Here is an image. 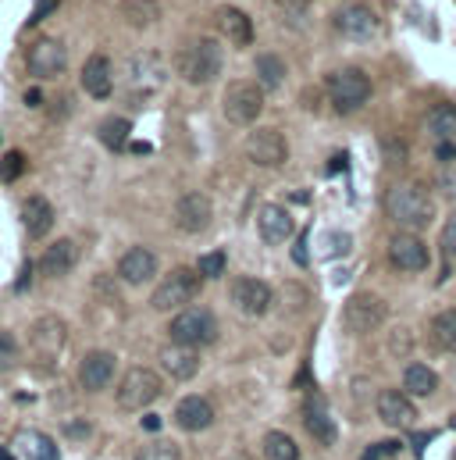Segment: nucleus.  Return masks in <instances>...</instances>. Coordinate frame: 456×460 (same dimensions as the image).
Here are the masks:
<instances>
[{
	"label": "nucleus",
	"mask_w": 456,
	"mask_h": 460,
	"mask_svg": "<svg viewBox=\"0 0 456 460\" xmlns=\"http://www.w3.org/2000/svg\"><path fill=\"white\" fill-rule=\"evenodd\" d=\"M385 215L403 229H425L435 222V200L421 182H396L385 190Z\"/></svg>",
	"instance_id": "f257e3e1"
},
{
	"label": "nucleus",
	"mask_w": 456,
	"mask_h": 460,
	"mask_svg": "<svg viewBox=\"0 0 456 460\" xmlns=\"http://www.w3.org/2000/svg\"><path fill=\"white\" fill-rule=\"evenodd\" d=\"M325 90H329V101H332V108L339 115H356L371 101V93H374L367 72L364 68H353V65L349 68H336L325 79Z\"/></svg>",
	"instance_id": "f03ea898"
},
{
	"label": "nucleus",
	"mask_w": 456,
	"mask_h": 460,
	"mask_svg": "<svg viewBox=\"0 0 456 460\" xmlns=\"http://www.w3.org/2000/svg\"><path fill=\"white\" fill-rule=\"evenodd\" d=\"M222 65H225V54L218 47V40H197L189 43L182 54H179V72L186 83L193 86H207L222 75Z\"/></svg>",
	"instance_id": "7ed1b4c3"
},
{
	"label": "nucleus",
	"mask_w": 456,
	"mask_h": 460,
	"mask_svg": "<svg viewBox=\"0 0 456 460\" xmlns=\"http://www.w3.org/2000/svg\"><path fill=\"white\" fill-rule=\"evenodd\" d=\"M168 332H171L175 343L211 346L218 340V318H215V311H207V307H182V311L171 318Z\"/></svg>",
	"instance_id": "20e7f679"
},
{
	"label": "nucleus",
	"mask_w": 456,
	"mask_h": 460,
	"mask_svg": "<svg viewBox=\"0 0 456 460\" xmlns=\"http://www.w3.org/2000/svg\"><path fill=\"white\" fill-rule=\"evenodd\" d=\"M389 318V304L378 293H353L342 307V325L353 336H367L374 329H381Z\"/></svg>",
	"instance_id": "39448f33"
},
{
	"label": "nucleus",
	"mask_w": 456,
	"mask_h": 460,
	"mask_svg": "<svg viewBox=\"0 0 456 460\" xmlns=\"http://www.w3.org/2000/svg\"><path fill=\"white\" fill-rule=\"evenodd\" d=\"M200 271H189V268H175L157 289H153V296H150V304H153V311H182V307H189L193 300H197V293H200Z\"/></svg>",
	"instance_id": "423d86ee"
},
{
	"label": "nucleus",
	"mask_w": 456,
	"mask_h": 460,
	"mask_svg": "<svg viewBox=\"0 0 456 460\" xmlns=\"http://www.w3.org/2000/svg\"><path fill=\"white\" fill-rule=\"evenodd\" d=\"M161 396V375L150 367H128L118 385V407L121 411H143Z\"/></svg>",
	"instance_id": "0eeeda50"
},
{
	"label": "nucleus",
	"mask_w": 456,
	"mask_h": 460,
	"mask_svg": "<svg viewBox=\"0 0 456 460\" xmlns=\"http://www.w3.org/2000/svg\"><path fill=\"white\" fill-rule=\"evenodd\" d=\"M264 86L260 83H232L225 93V118L232 125H253L264 111Z\"/></svg>",
	"instance_id": "6e6552de"
},
{
	"label": "nucleus",
	"mask_w": 456,
	"mask_h": 460,
	"mask_svg": "<svg viewBox=\"0 0 456 460\" xmlns=\"http://www.w3.org/2000/svg\"><path fill=\"white\" fill-rule=\"evenodd\" d=\"M65 65H68V50H65L61 40L39 36V40L29 47V58H25L29 75H36V79H57V75L65 72Z\"/></svg>",
	"instance_id": "1a4fd4ad"
},
{
	"label": "nucleus",
	"mask_w": 456,
	"mask_h": 460,
	"mask_svg": "<svg viewBox=\"0 0 456 460\" xmlns=\"http://www.w3.org/2000/svg\"><path fill=\"white\" fill-rule=\"evenodd\" d=\"M332 22H336V32L346 36V40H353V43H367V40H374L381 32V22H378V14L367 4L339 7Z\"/></svg>",
	"instance_id": "9d476101"
},
{
	"label": "nucleus",
	"mask_w": 456,
	"mask_h": 460,
	"mask_svg": "<svg viewBox=\"0 0 456 460\" xmlns=\"http://www.w3.org/2000/svg\"><path fill=\"white\" fill-rule=\"evenodd\" d=\"M246 157L253 164H260V168H278L289 157V143H285V136L278 128H257L246 139Z\"/></svg>",
	"instance_id": "9b49d317"
},
{
	"label": "nucleus",
	"mask_w": 456,
	"mask_h": 460,
	"mask_svg": "<svg viewBox=\"0 0 456 460\" xmlns=\"http://www.w3.org/2000/svg\"><path fill=\"white\" fill-rule=\"evenodd\" d=\"M389 261H392V268H399V271H425L432 257H428V246H425L421 235H414V232H396V235L389 239Z\"/></svg>",
	"instance_id": "f8f14e48"
},
{
	"label": "nucleus",
	"mask_w": 456,
	"mask_h": 460,
	"mask_svg": "<svg viewBox=\"0 0 456 460\" xmlns=\"http://www.w3.org/2000/svg\"><path fill=\"white\" fill-rule=\"evenodd\" d=\"M271 300H275V293L260 279H235L232 282V304L242 318H260L271 307Z\"/></svg>",
	"instance_id": "ddd939ff"
},
{
	"label": "nucleus",
	"mask_w": 456,
	"mask_h": 460,
	"mask_svg": "<svg viewBox=\"0 0 456 460\" xmlns=\"http://www.w3.org/2000/svg\"><path fill=\"white\" fill-rule=\"evenodd\" d=\"M211 218H215V208H211V197L204 193H186L179 197L175 204V226L186 235H197V232L211 229Z\"/></svg>",
	"instance_id": "4468645a"
},
{
	"label": "nucleus",
	"mask_w": 456,
	"mask_h": 460,
	"mask_svg": "<svg viewBox=\"0 0 456 460\" xmlns=\"http://www.w3.org/2000/svg\"><path fill=\"white\" fill-rule=\"evenodd\" d=\"M378 418L389 425V429H414L417 425V407H414V400H410V393L403 389H385V393H378Z\"/></svg>",
	"instance_id": "2eb2a0df"
},
{
	"label": "nucleus",
	"mask_w": 456,
	"mask_h": 460,
	"mask_svg": "<svg viewBox=\"0 0 456 460\" xmlns=\"http://www.w3.org/2000/svg\"><path fill=\"white\" fill-rule=\"evenodd\" d=\"M114 371H118L114 353L93 349V353H86L83 364H79V385H83L86 393H101V389H108L114 382Z\"/></svg>",
	"instance_id": "dca6fc26"
},
{
	"label": "nucleus",
	"mask_w": 456,
	"mask_h": 460,
	"mask_svg": "<svg viewBox=\"0 0 456 460\" xmlns=\"http://www.w3.org/2000/svg\"><path fill=\"white\" fill-rule=\"evenodd\" d=\"M157 360H161V371H168L175 382H189L200 371V349L197 346L175 343V340H171V346H164L157 353Z\"/></svg>",
	"instance_id": "f3484780"
},
{
	"label": "nucleus",
	"mask_w": 456,
	"mask_h": 460,
	"mask_svg": "<svg viewBox=\"0 0 456 460\" xmlns=\"http://www.w3.org/2000/svg\"><path fill=\"white\" fill-rule=\"evenodd\" d=\"M65 340H68V329L61 318H39L32 325V353L43 360H57L65 349Z\"/></svg>",
	"instance_id": "a211bd4d"
},
{
	"label": "nucleus",
	"mask_w": 456,
	"mask_h": 460,
	"mask_svg": "<svg viewBox=\"0 0 456 460\" xmlns=\"http://www.w3.org/2000/svg\"><path fill=\"white\" fill-rule=\"evenodd\" d=\"M118 275H121L128 286H146V282L157 275V253L146 250V246L125 250V257L118 261Z\"/></svg>",
	"instance_id": "6ab92c4d"
},
{
	"label": "nucleus",
	"mask_w": 456,
	"mask_h": 460,
	"mask_svg": "<svg viewBox=\"0 0 456 460\" xmlns=\"http://www.w3.org/2000/svg\"><path fill=\"white\" fill-rule=\"evenodd\" d=\"M175 425L182 432H204L215 425V407L207 396H182L175 407Z\"/></svg>",
	"instance_id": "aec40b11"
},
{
	"label": "nucleus",
	"mask_w": 456,
	"mask_h": 460,
	"mask_svg": "<svg viewBox=\"0 0 456 460\" xmlns=\"http://www.w3.org/2000/svg\"><path fill=\"white\" fill-rule=\"evenodd\" d=\"M303 425H307V432H311L321 447H332V443L339 439L336 421H332V414H329V407H325L321 396H311V400L303 403Z\"/></svg>",
	"instance_id": "412c9836"
},
{
	"label": "nucleus",
	"mask_w": 456,
	"mask_h": 460,
	"mask_svg": "<svg viewBox=\"0 0 456 460\" xmlns=\"http://www.w3.org/2000/svg\"><path fill=\"white\" fill-rule=\"evenodd\" d=\"M83 90L93 97V101H108L114 93V79H111V61L104 54H93L86 65H83Z\"/></svg>",
	"instance_id": "4be33fe9"
},
{
	"label": "nucleus",
	"mask_w": 456,
	"mask_h": 460,
	"mask_svg": "<svg viewBox=\"0 0 456 460\" xmlns=\"http://www.w3.org/2000/svg\"><path fill=\"white\" fill-rule=\"evenodd\" d=\"M257 229H260V239L267 243V246H282L289 235H293V218H289V211L285 208H278V204H267V208H260V218H257Z\"/></svg>",
	"instance_id": "5701e85b"
},
{
	"label": "nucleus",
	"mask_w": 456,
	"mask_h": 460,
	"mask_svg": "<svg viewBox=\"0 0 456 460\" xmlns=\"http://www.w3.org/2000/svg\"><path fill=\"white\" fill-rule=\"evenodd\" d=\"M79 261V246L72 239H57L54 246H47V253L39 257V271L47 279H65Z\"/></svg>",
	"instance_id": "b1692460"
},
{
	"label": "nucleus",
	"mask_w": 456,
	"mask_h": 460,
	"mask_svg": "<svg viewBox=\"0 0 456 460\" xmlns=\"http://www.w3.org/2000/svg\"><path fill=\"white\" fill-rule=\"evenodd\" d=\"M14 450L22 460H61L57 454V443L36 429H18L14 432Z\"/></svg>",
	"instance_id": "393cba45"
},
{
	"label": "nucleus",
	"mask_w": 456,
	"mask_h": 460,
	"mask_svg": "<svg viewBox=\"0 0 456 460\" xmlns=\"http://www.w3.org/2000/svg\"><path fill=\"white\" fill-rule=\"evenodd\" d=\"M22 222H25V232H29V239H43L50 226H54V208H50V200L47 197H29L25 204H22Z\"/></svg>",
	"instance_id": "a878e982"
},
{
	"label": "nucleus",
	"mask_w": 456,
	"mask_h": 460,
	"mask_svg": "<svg viewBox=\"0 0 456 460\" xmlns=\"http://www.w3.org/2000/svg\"><path fill=\"white\" fill-rule=\"evenodd\" d=\"M218 29H222V36H228L232 47H250L253 43V22L239 7H222L218 11Z\"/></svg>",
	"instance_id": "bb28decb"
},
{
	"label": "nucleus",
	"mask_w": 456,
	"mask_h": 460,
	"mask_svg": "<svg viewBox=\"0 0 456 460\" xmlns=\"http://www.w3.org/2000/svg\"><path fill=\"white\" fill-rule=\"evenodd\" d=\"M403 389L410 396H432L439 389V375L428 367V364H407L403 371Z\"/></svg>",
	"instance_id": "cd10ccee"
},
{
	"label": "nucleus",
	"mask_w": 456,
	"mask_h": 460,
	"mask_svg": "<svg viewBox=\"0 0 456 460\" xmlns=\"http://www.w3.org/2000/svg\"><path fill=\"white\" fill-rule=\"evenodd\" d=\"M428 132L435 136V143H453L456 146V108L453 104H435L428 111Z\"/></svg>",
	"instance_id": "c85d7f7f"
},
{
	"label": "nucleus",
	"mask_w": 456,
	"mask_h": 460,
	"mask_svg": "<svg viewBox=\"0 0 456 460\" xmlns=\"http://www.w3.org/2000/svg\"><path fill=\"white\" fill-rule=\"evenodd\" d=\"M253 65H257V83H260L267 93H275V90L285 83V61H282L278 54H260Z\"/></svg>",
	"instance_id": "c756f323"
},
{
	"label": "nucleus",
	"mask_w": 456,
	"mask_h": 460,
	"mask_svg": "<svg viewBox=\"0 0 456 460\" xmlns=\"http://www.w3.org/2000/svg\"><path fill=\"white\" fill-rule=\"evenodd\" d=\"M128 132H132V121H128V118H104L101 128H97V139H101L108 150H125Z\"/></svg>",
	"instance_id": "7c9ffc66"
},
{
	"label": "nucleus",
	"mask_w": 456,
	"mask_h": 460,
	"mask_svg": "<svg viewBox=\"0 0 456 460\" xmlns=\"http://www.w3.org/2000/svg\"><path fill=\"white\" fill-rule=\"evenodd\" d=\"M121 18L128 25H136V29H143V25L161 18V7H157V0H125L121 4Z\"/></svg>",
	"instance_id": "2f4dec72"
},
{
	"label": "nucleus",
	"mask_w": 456,
	"mask_h": 460,
	"mask_svg": "<svg viewBox=\"0 0 456 460\" xmlns=\"http://www.w3.org/2000/svg\"><path fill=\"white\" fill-rule=\"evenodd\" d=\"M264 460H300V447L285 432H267L264 436Z\"/></svg>",
	"instance_id": "473e14b6"
},
{
	"label": "nucleus",
	"mask_w": 456,
	"mask_h": 460,
	"mask_svg": "<svg viewBox=\"0 0 456 460\" xmlns=\"http://www.w3.org/2000/svg\"><path fill=\"white\" fill-rule=\"evenodd\" d=\"M432 336H435L439 349L456 353V307L443 311V314H435V322H432Z\"/></svg>",
	"instance_id": "72a5a7b5"
},
{
	"label": "nucleus",
	"mask_w": 456,
	"mask_h": 460,
	"mask_svg": "<svg viewBox=\"0 0 456 460\" xmlns=\"http://www.w3.org/2000/svg\"><path fill=\"white\" fill-rule=\"evenodd\" d=\"M136 460H182V450L168 439H157V443H146L143 450H136Z\"/></svg>",
	"instance_id": "f704fd0d"
},
{
	"label": "nucleus",
	"mask_w": 456,
	"mask_h": 460,
	"mask_svg": "<svg viewBox=\"0 0 456 460\" xmlns=\"http://www.w3.org/2000/svg\"><path fill=\"white\" fill-rule=\"evenodd\" d=\"M225 264H228V253H225V250H211V253H204V257L197 261V271H200L204 279H222Z\"/></svg>",
	"instance_id": "c9c22d12"
},
{
	"label": "nucleus",
	"mask_w": 456,
	"mask_h": 460,
	"mask_svg": "<svg viewBox=\"0 0 456 460\" xmlns=\"http://www.w3.org/2000/svg\"><path fill=\"white\" fill-rule=\"evenodd\" d=\"M25 172V157H22V150H7L4 157H0V182H18V175Z\"/></svg>",
	"instance_id": "e433bc0d"
},
{
	"label": "nucleus",
	"mask_w": 456,
	"mask_h": 460,
	"mask_svg": "<svg viewBox=\"0 0 456 460\" xmlns=\"http://www.w3.org/2000/svg\"><path fill=\"white\" fill-rule=\"evenodd\" d=\"M18 357H22V349L14 343V336H11V332H0V375L11 371V367L18 364Z\"/></svg>",
	"instance_id": "4c0bfd02"
},
{
	"label": "nucleus",
	"mask_w": 456,
	"mask_h": 460,
	"mask_svg": "<svg viewBox=\"0 0 456 460\" xmlns=\"http://www.w3.org/2000/svg\"><path fill=\"white\" fill-rule=\"evenodd\" d=\"M349 253V235L346 232H329L325 235V257H342Z\"/></svg>",
	"instance_id": "58836bf2"
},
{
	"label": "nucleus",
	"mask_w": 456,
	"mask_h": 460,
	"mask_svg": "<svg viewBox=\"0 0 456 460\" xmlns=\"http://www.w3.org/2000/svg\"><path fill=\"white\" fill-rule=\"evenodd\" d=\"M439 246H443V253H456V211L450 215V218H446V226H443Z\"/></svg>",
	"instance_id": "ea45409f"
},
{
	"label": "nucleus",
	"mask_w": 456,
	"mask_h": 460,
	"mask_svg": "<svg viewBox=\"0 0 456 460\" xmlns=\"http://www.w3.org/2000/svg\"><path fill=\"white\" fill-rule=\"evenodd\" d=\"M54 7H57V0H36V11L29 14V25H39L47 14H54Z\"/></svg>",
	"instance_id": "a19ab883"
},
{
	"label": "nucleus",
	"mask_w": 456,
	"mask_h": 460,
	"mask_svg": "<svg viewBox=\"0 0 456 460\" xmlns=\"http://www.w3.org/2000/svg\"><path fill=\"white\" fill-rule=\"evenodd\" d=\"M65 436H68V439H90V436H93V425H90V421H72V425L65 429Z\"/></svg>",
	"instance_id": "79ce46f5"
},
{
	"label": "nucleus",
	"mask_w": 456,
	"mask_h": 460,
	"mask_svg": "<svg viewBox=\"0 0 456 460\" xmlns=\"http://www.w3.org/2000/svg\"><path fill=\"white\" fill-rule=\"evenodd\" d=\"M385 454H399V443H378V447H367L364 460H381Z\"/></svg>",
	"instance_id": "37998d69"
},
{
	"label": "nucleus",
	"mask_w": 456,
	"mask_h": 460,
	"mask_svg": "<svg viewBox=\"0 0 456 460\" xmlns=\"http://www.w3.org/2000/svg\"><path fill=\"white\" fill-rule=\"evenodd\" d=\"M293 261H296L300 268H307V264H311V253H307V235H300V239H296V246H293Z\"/></svg>",
	"instance_id": "c03bdc74"
},
{
	"label": "nucleus",
	"mask_w": 456,
	"mask_h": 460,
	"mask_svg": "<svg viewBox=\"0 0 456 460\" xmlns=\"http://www.w3.org/2000/svg\"><path fill=\"white\" fill-rule=\"evenodd\" d=\"M29 286H32V264L25 261V264H22V271H18V279H14V293H25Z\"/></svg>",
	"instance_id": "a18cd8bd"
},
{
	"label": "nucleus",
	"mask_w": 456,
	"mask_h": 460,
	"mask_svg": "<svg viewBox=\"0 0 456 460\" xmlns=\"http://www.w3.org/2000/svg\"><path fill=\"white\" fill-rule=\"evenodd\" d=\"M278 7L289 11V14H303V11L311 7V0H278Z\"/></svg>",
	"instance_id": "49530a36"
},
{
	"label": "nucleus",
	"mask_w": 456,
	"mask_h": 460,
	"mask_svg": "<svg viewBox=\"0 0 456 460\" xmlns=\"http://www.w3.org/2000/svg\"><path fill=\"white\" fill-rule=\"evenodd\" d=\"M435 157L439 161H456V146L453 143H435Z\"/></svg>",
	"instance_id": "de8ad7c7"
},
{
	"label": "nucleus",
	"mask_w": 456,
	"mask_h": 460,
	"mask_svg": "<svg viewBox=\"0 0 456 460\" xmlns=\"http://www.w3.org/2000/svg\"><path fill=\"white\" fill-rule=\"evenodd\" d=\"M143 432H150V436H153V432H161V418L146 414V418H143Z\"/></svg>",
	"instance_id": "09e8293b"
},
{
	"label": "nucleus",
	"mask_w": 456,
	"mask_h": 460,
	"mask_svg": "<svg viewBox=\"0 0 456 460\" xmlns=\"http://www.w3.org/2000/svg\"><path fill=\"white\" fill-rule=\"evenodd\" d=\"M25 104H29V108L43 104V93H39V90H25Z\"/></svg>",
	"instance_id": "8fccbe9b"
},
{
	"label": "nucleus",
	"mask_w": 456,
	"mask_h": 460,
	"mask_svg": "<svg viewBox=\"0 0 456 460\" xmlns=\"http://www.w3.org/2000/svg\"><path fill=\"white\" fill-rule=\"evenodd\" d=\"M342 168H346V154H339V157L329 164V175H336V172H342Z\"/></svg>",
	"instance_id": "3c124183"
},
{
	"label": "nucleus",
	"mask_w": 456,
	"mask_h": 460,
	"mask_svg": "<svg viewBox=\"0 0 456 460\" xmlns=\"http://www.w3.org/2000/svg\"><path fill=\"white\" fill-rule=\"evenodd\" d=\"M128 150H132V154H150V143H132Z\"/></svg>",
	"instance_id": "603ef678"
},
{
	"label": "nucleus",
	"mask_w": 456,
	"mask_h": 460,
	"mask_svg": "<svg viewBox=\"0 0 456 460\" xmlns=\"http://www.w3.org/2000/svg\"><path fill=\"white\" fill-rule=\"evenodd\" d=\"M0 460H14V454H11V450H4V447H0Z\"/></svg>",
	"instance_id": "864d4df0"
},
{
	"label": "nucleus",
	"mask_w": 456,
	"mask_h": 460,
	"mask_svg": "<svg viewBox=\"0 0 456 460\" xmlns=\"http://www.w3.org/2000/svg\"><path fill=\"white\" fill-rule=\"evenodd\" d=\"M453 429H456V418H453Z\"/></svg>",
	"instance_id": "5fc2aeb1"
}]
</instances>
